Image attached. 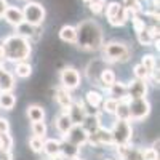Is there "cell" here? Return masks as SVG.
<instances>
[{
  "label": "cell",
  "mask_w": 160,
  "mask_h": 160,
  "mask_svg": "<svg viewBox=\"0 0 160 160\" xmlns=\"http://www.w3.org/2000/svg\"><path fill=\"white\" fill-rule=\"evenodd\" d=\"M77 40L75 43L85 51H96L102 47L104 37L102 28L95 19H85L77 26Z\"/></svg>",
  "instance_id": "cell-1"
},
{
  "label": "cell",
  "mask_w": 160,
  "mask_h": 160,
  "mask_svg": "<svg viewBox=\"0 0 160 160\" xmlns=\"http://www.w3.org/2000/svg\"><path fill=\"white\" fill-rule=\"evenodd\" d=\"M3 53H5V59L11 61V62H19V61H26L31 55V42L29 38L21 37L19 34H13L3 38Z\"/></svg>",
  "instance_id": "cell-2"
},
{
  "label": "cell",
  "mask_w": 160,
  "mask_h": 160,
  "mask_svg": "<svg viewBox=\"0 0 160 160\" xmlns=\"http://www.w3.org/2000/svg\"><path fill=\"white\" fill-rule=\"evenodd\" d=\"M102 50V59L108 61V62H127L131 58V51L130 48L122 43V42H108V43H102L101 47Z\"/></svg>",
  "instance_id": "cell-3"
},
{
  "label": "cell",
  "mask_w": 160,
  "mask_h": 160,
  "mask_svg": "<svg viewBox=\"0 0 160 160\" xmlns=\"http://www.w3.org/2000/svg\"><path fill=\"white\" fill-rule=\"evenodd\" d=\"M104 13L108 18L109 24L114 28H122L127 24V21H130V18L133 16V13H130L128 10H125V7L118 2H111L104 7Z\"/></svg>",
  "instance_id": "cell-4"
},
{
  "label": "cell",
  "mask_w": 160,
  "mask_h": 160,
  "mask_svg": "<svg viewBox=\"0 0 160 160\" xmlns=\"http://www.w3.org/2000/svg\"><path fill=\"white\" fill-rule=\"evenodd\" d=\"M45 16H47V11H45L43 5H40L38 2H31V0L26 2V5L22 8V18L28 24L38 28L45 21Z\"/></svg>",
  "instance_id": "cell-5"
},
{
  "label": "cell",
  "mask_w": 160,
  "mask_h": 160,
  "mask_svg": "<svg viewBox=\"0 0 160 160\" xmlns=\"http://www.w3.org/2000/svg\"><path fill=\"white\" fill-rule=\"evenodd\" d=\"M111 135H112V139H114V144L118 146V144H128L133 138V128H131V123L130 120H122V118H117L115 123L111 130Z\"/></svg>",
  "instance_id": "cell-6"
},
{
  "label": "cell",
  "mask_w": 160,
  "mask_h": 160,
  "mask_svg": "<svg viewBox=\"0 0 160 160\" xmlns=\"http://www.w3.org/2000/svg\"><path fill=\"white\" fill-rule=\"evenodd\" d=\"M128 109H130V120H144L151 114V102L146 98H135L128 101Z\"/></svg>",
  "instance_id": "cell-7"
},
{
  "label": "cell",
  "mask_w": 160,
  "mask_h": 160,
  "mask_svg": "<svg viewBox=\"0 0 160 160\" xmlns=\"http://www.w3.org/2000/svg\"><path fill=\"white\" fill-rule=\"evenodd\" d=\"M88 131L80 125V123H74L71 127V130L66 133V135H62V141L64 142H69L72 146H75V148H80V146H83L88 142Z\"/></svg>",
  "instance_id": "cell-8"
},
{
  "label": "cell",
  "mask_w": 160,
  "mask_h": 160,
  "mask_svg": "<svg viewBox=\"0 0 160 160\" xmlns=\"http://www.w3.org/2000/svg\"><path fill=\"white\" fill-rule=\"evenodd\" d=\"M59 82H61L62 88L72 91V90L80 87V83H82V75H80V72L75 68H64L59 74Z\"/></svg>",
  "instance_id": "cell-9"
},
{
  "label": "cell",
  "mask_w": 160,
  "mask_h": 160,
  "mask_svg": "<svg viewBox=\"0 0 160 160\" xmlns=\"http://www.w3.org/2000/svg\"><path fill=\"white\" fill-rule=\"evenodd\" d=\"M88 142L91 146H114V139L111 135V130H106L102 127H99L93 135L88 136Z\"/></svg>",
  "instance_id": "cell-10"
},
{
  "label": "cell",
  "mask_w": 160,
  "mask_h": 160,
  "mask_svg": "<svg viewBox=\"0 0 160 160\" xmlns=\"http://www.w3.org/2000/svg\"><path fill=\"white\" fill-rule=\"evenodd\" d=\"M148 95V82L146 80H139L135 78L127 85V96L130 99H135V98H146Z\"/></svg>",
  "instance_id": "cell-11"
},
{
  "label": "cell",
  "mask_w": 160,
  "mask_h": 160,
  "mask_svg": "<svg viewBox=\"0 0 160 160\" xmlns=\"http://www.w3.org/2000/svg\"><path fill=\"white\" fill-rule=\"evenodd\" d=\"M117 154L122 160H142V149L131 148L130 144H118Z\"/></svg>",
  "instance_id": "cell-12"
},
{
  "label": "cell",
  "mask_w": 160,
  "mask_h": 160,
  "mask_svg": "<svg viewBox=\"0 0 160 160\" xmlns=\"http://www.w3.org/2000/svg\"><path fill=\"white\" fill-rule=\"evenodd\" d=\"M69 117L74 123H80L82 125L83 118L87 115V111H85V101H77V102H72V106L68 111Z\"/></svg>",
  "instance_id": "cell-13"
},
{
  "label": "cell",
  "mask_w": 160,
  "mask_h": 160,
  "mask_svg": "<svg viewBox=\"0 0 160 160\" xmlns=\"http://www.w3.org/2000/svg\"><path fill=\"white\" fill-rule=\"evenodd\" d=\"M2 18H5V21H7L8 24H11V26H15V28H16V26H19L21 22H24L22 10L18 8V7H11V5L7 7V10H5V13H3Z\"/></svg>",
  "instance_id": "cell-14"
},
{
  "label": "cell",
  "mask_w": 160,
  "mask_h": 160,
  "mask_svg": "<svg viewBox=\"0 0 160 160\" xmlns=\"http://www.w3.org/2000/svg\"><path fill=\"white\" fill-rule=\"evenodd\" d=\"M55 99H56V102L62 108V112H66V114H68L69 108H71L72 102H74V99H72V96H71V91L66 90V88H62V87L55 91Z\"/></svg>",
  "instance_id": "cell-15"
},
{
  "label": "cell",
  "mask_w": 160,
  "mask_h": 160,
  "mask_svg": "<svg viewBox=\"0 0 160 160\" xmlns=\"http://www.w3.org/2000/svg\"><path fill=\"white\" fill-rule=\"evenodd\" d=\"M16 82H15V75L5 68L0 69V91H13Z\"/></svg>",
  "instance_id": "cell-16"
},
{
  "label": "cell",
  "mask_w": 160,
  "mask_h": 160,
  "mask_svg": "<svg viewBox=\"0 0 160 160\" xmlns=\"http://www.w3.org/2000/svg\"><path fill=\"white\" fill-rule=\"evenodd\" d=\"M55 125H56V130L61 133V135H66V133H68V131L71 130V127L74 125V122L71 120L69 114L62 112V114H59V115L56 117V122H55Z\"/></svg>",
  "instance_id": "cell-17"
},
{
  "label": "cell",
  "mask_w": 160,
  "mask_h": 160,
  "mask_svg": "<svg viewBox=\"0 0 160 160\" xmlns=\"http://www.w3.org/2000/svg\"><path fill=\"white\" fill-rule=\"evenodd\" d=\"M108 91H109V95H111V98H115V99H125V98H128L127 96V83H122V82H115L108 88Z\"/></svg>",
  "instance_id": "cell-18"
},
{
  "label": "cell",
  "mask_w": 160,
  "mask_h": 160,
  "mask_svg": "<svg viewBox=\"0 0 160 160\" xmlns=\"http://www.w3.org/2000/svg\"><path fill=\"white\" fill-rule=\"evenodd\" d=\"M42 151L45 152L47 157H53V155L59 154L61 152V141L59 139H53V138L43 139V149Z\"/></svg>",
  "instance_id": "cell-19"
},
{
  "label": "cell",
  "mask_w": 160,
  "mask_h": 160,
  "mask_svg": "<svg viewBox=\"0 0 160 160\" xmlns=\"http://www.w3.org/2000/svg\"><path fill=\"white\" fill-rule=\"evenodd\" d=\"M59 38L62 40V42L66 43H75L77 40V29L74 28V26H62V28L59 29Z\"/></svg>",
  "instance_id": "cell-20"
},
{
  "label": "cell",
  "mask_w": 160,
  "mask_h": 160,
  "mask_svg": "<svg viewBox=\"0 0 160 160\" xmlns=\"http://www.w3.org/2000/svg\"><path fill=\"white\" fill-rule=\"evenodd\" d=\"M16 104V96L11 91H0V109L11 111Z\"/></svg>",
  "instance_id": "cell-21"
},
{
  "label": "cell",
  "mask_w": 160,
  "mask_h": 160,
  "mask_svg": "<svg viewBox=\"0 0 160 160\" xmlns=\"http://www.w3.org/2000/svg\"><path fill=\"white\" fill-rule=\"evenodd\" d=\"M102 95L99 91H95V90H90L87 95H85V104L88 108H93V109H98L101 108V102H102Z\"/></svg>",
  "instance_id": "cell-22"
},
{
  "label": "cell",
  "mask_w": 160,
  "mask_h": 160,
  "mask_svg": "<svg viewBox=\"0 0 160 160\" xmlns=\"http://www.w3.org/2000/svg\"><path fill=\"white\" fill-rule=\"evenodd\" d=\"M26 114H28V118L31 120V122H38V120H43L45 118V111H43L42 106H38V104L28 106Z\"/></svg>",
  "instance_id": "cell-23"
},
{
  "label": "cell",
  "mask_w": 160,
  "mask_h": 160,
  "mask_svg": "<svg viewBox=\"0 0 160 160\" xmlns=\"http://www.w3.org/2000/svg\"><path fill=\"white\" fill-rule=\"evenodd\" d=\"M32 74V66L28 61H19L15 62V75L19 78H28Z\"/></svg>",
  "instance_id": "cell-24"
},
{
  "label": "cell",
  "mask_w": 160,
  "mask_h": 160,
  "mask_svg": "<svg viewBox=\"0 0 160 160\" xmlns=\"http://www.w3.org/2000/svg\"><path fill=\"white\" fill-rule=\"evenodd\" d=\"M115 82V74L112 69H108V68H102L101 69V74H99V83L104 87V88H109L112 83Z\"/></svg>",
  "instance_id": "cell-25"
},
{
  "label": "cell",
  "mask_w": 160,
  "mask_h": 160,
  "mask_svg": "<svg viewBox=\"0 0 160 160\" xmlns=\"http://www.w3.org/2000/svg\"><path fill=\"white\" fill-rule=\"evenodd\" d=\"M128 101L130 98H125V99H120L118 104H117V109H115V115L117 118H122V120H130V109H128Z\"/></svg>",
  "instance_id": "cell-26"
},
{
  "label": "cell",
  "mask_w": 160,
  "mask_h": 160,
  "mask_svg": "<svg viewBox=\"0 0 160 160\" xmlns=\"http://www.w3.org/2000/svg\"><path fill=\"white\" fill-rule=\"evenodd\" d=\"M16 29H18V34L21 35V37H26V38H32V37H35V26H31V24H28V22H21L19 26H16Z\"/></svg>",
  "instance_id": "cell-27"
},
{
  "label": "cell",
  "mask_w": 160,
  "mask_h": 160,
  "mask_svg": "<svg viewBox=\"0 0 160 160\" xmlns=\"http://www.w3.org/2000/svg\"><path fill=\"white\" fill-rule=\"evenodd\" d=\"M31 130H32V135L34 136H40V138H45L47 136V131L48 127L43 120H38V122H32L31 123Z\"/></svg>",
  "instance_id": "cell-28"
},
{
  "label": "cell",
  "mask_w": 160,
  "mask_h": 160,
  "mask_svg": "<svg viewBox=\"0 0 160 160\" xmlns=\"http://www.w3.org/2000/svg\"><path fill=\"white\" fill-rule=\"evenodd\" d=\"M122 5L125 7V10H128L133 15H139L142 13V5L141 0H122Z\"/></svg>",
  "instance_id": "cell-29"
},
{
  "label": "cell",
  "mask_w": 160,
  "mask_h": 160,
  "mask_svg": "<svg viewBox=\"0 0 160 160\" xmlns=\"http://www.w3.org/2000/svg\"><path fill=\"white\" fill-rule=\"evenodd\" d=\"M87 5H88V8L93 15H102L104 7H106V0H90Z\"/></svg>",
  "instance_id": "cell-30"
},
{
  "label": "cell",
  "mask_w": 160,
  "mask_h": 160,
  "mask_svg": "<svg viewBox=\"0 0 160 160\" xmlns=\"http://www.w3.org/2000/svg\"><path fill=\"white\" fill-rule=\"evenodd\" d=\"M11 148H13V138L10 131L0 133V151H11Z\"/></svg>",
  "instance_id": "cell-31"
},
{
  "label": "cell",
  "mask_w": 160,
  "mask_h": 160,
  "mask_svg": "<svg viewBox=\"0 0 160 160\" xmlns=\"http://www.w3.org/2000/svg\"><path fill=\"white\" fill-rule=\"evenodd\" d=\"M138 35V42L142 45V47H149L152 42H154V38H152V35L149 34V31H148V26L141 31V32H138L136 34Z\"/></svg>",
  "instance_id": "cell-32"
},
{
  "label": "cell",
  "mask_w": 160,
  "mask_h": 160,
  "mask_svg": "<svg viewBox=\"0 0 160 160\" xmlns=\"http://www.w3.org/2000/svg\"><path fill=\"white\" fill-rule=\"evenodd\" d=\"M117 104H118V99L115 98H108V99H102L101 106H102V111L104 112H108V114H114L115 109H117Z\"/></svg>",
  "instance_id": "cell-33"
},
{
  "label": "cell",
  "mask_w": 160,
  "mask_h": 160,
  "mask_svg": "<svg viewBox=\"0 0 160 160\" xmlns=\"http://www.w3.org/2000/svg\"><path fill=\"white\" fill-rule=\"evenodd\" d=\"M133 72H135V78H139V80H146L148 82L149 80V71L144 68V66L139 62L135 66V69H133Z\"/></svg>",
  "instance_id": "cell-34"
},
{
  "label": "cell",
  "mask_w": 160,
  "mask_h": 160,
  "mask_svg": "<svg viewBox=\"0 0 160 160\" xmlns=\"http://www.w3.org/2000/svg\"><path fill=\"white\" fill-rule=\"evenodd\" d=\"M43 139L45 138H40V136H34L29 139V148L34 151V152H42L43 149Z\"/></svg>",
  "instance_id": "cell-35"
},
{
  "label": "cell",
  "mask_w": 160,
  "mask_h": 160,
  "mask_svg": "<svg viewBox=\"0 0 160 160\" xmlns=\"http://www.w3.org/2000/svg\"><path fill=\"white\" fill-rule=\"evenodd\" d=\"M141 64H142V66H144V68L148 69L149 72H152V71L157 68L155 58H154L152 55H146V56H142V59H141Z\"/></svg>",
  "instance_id": "cell-36"
},
{
  "label": "cell",
  "mask_w": 160,
  "mask_h": 160,
  "mask_svg": "<svg viewBox=\"0 0 160 160\" xmlns=\"http://www.w3.org/2000/svg\"><path fill=\"white\" fill-rule=\"evenodd\" d=\"M131 24H133V29H135V32L138 34V32H141L144 28H146V22H144V19H141L138 15H133L131 18Z\"/></svg>",
  "instance_id": "cell-37"
},
{
  "label": "cell",
  "mask_w": 160,
  "mask_h": 160,
  "mask_svg": "<svg viewBox=\"0 0 160 160\" xmlns=\"http://www.w3.org/2000/svg\"><path fill=\"white\" fill-rule=\"evenodd\" d=\"M142 160H158V151L154 148L142 149Z\"/></svg>",
  "instance_id": "cell-38"
},
{
  "label": "cell",
  "mask_w": 160,
  "mask_h": 160,
  "mask_svg": "<svg viewBox=\"0 0 160 160\" xmlns=\"http://www.w3.org/2000/svg\"><path fill=\"white\" fill-rule=\"evenodd\" d=\"M5 131H10V123L7 118L0 117V133H5Z\"/></svg>",
  "instance_id": "cell-39"
},
{
  "label": "cell",
  "mask_w": 160,
  "mask_h": 160,
  "mask_svg": "<svg viewBox=\"0 0 160 160\" xmlns=\"http://www.w3.org/2000/svg\"><path fill=\"white\" fill-rule=\"evenodd\" d=\"M0 160H13L11 151H0Z\"/></svg>",
  "instance_id": "cell-40"
},
{
  "label": "cell",
  "mask_w": 160,
  "mask_h": 160,
  "mask_svg": "<svg viewBox=\"0 0 160 160\" xmlns=\"http://www.w3.org/2000/svg\"><path fill=\"white\" fill-rule=\"evenodd\" d=\"M148 31H149V34L152 35L154 40L158 38V26H151V28H148Z\"/></svg>",
  "instance_id": "cell-41"
},
{
  "label": "cell",
  "mask_w": 160,
  "mask_h": 160,
  "mask_svg": "<svg viewBox=\"0 0 160 160\" xmlns=\"http://www.w3.org/2000/svg\"><path fill=\"white\" fill-rule=\"evenodd\" d=\"M7 7H8V2H7V0H0V18L3 16V13H5Z\"/></svg>",
  "instance_id": "cell-42"
},
{
  "label": "cell",
  "mask_w": 160,
  "mask_h": 160,
  "mask_svg": "<svg viewBox=\"0 0 160 160\" xmlns=\"http://www.w3.org/2000/svg\"><path fill=\"white\" fill-rule=\"evenodd\" d=\"M51 160H68V157H66L62 152H59V154H56V155H53V157H50Z\"/></svg>",
  "instance_id": "cell-43"
},
{
  "label": "cell",
  "mask_w": 160,
  "mask_h": 160,
  "mask_svg": "<svg viewBox=\"0 0 160 160\" xmlns=\"http://www.w3.org/2000/svg\"><path fill=\"white\" fill-rule=\"evenodd\" d=\"M68 160H83V158H82V157H78V154H75V155L68 157Z\"/></svg>",
  "instance_id": "cell-44"
},
{
  "label": "cell",
  "mask_w": 160,
  "mask_h": 160,
  "mask_svg": "<svg viewBox=\"0 0 160 160\" xmlns=\"http://www.w3.org/2000/svg\"><path fill=\"white\" fill-rule=\"evenodd\" d=\"M0 59H5V53H3V47L0 45Z\"/></svg>",
  "instance_id": "cell-45"
},
{
  "label": "cell",
  "mask_w": 160,
  "mask_h": 160,
  "mask_svg": "<svg viewBox=\"0 0 160 160\" xmlns=\"http://www.w3.org/2000/svg\"><path fill=\"white\" fill-rule=\"evenodd\" d=\"M3 61H5V59H0V69L3 68Z\"/></svg>",
  "instance_id": "cell-46"
},
{
  "label": "cell",
  "mask_w": 160,
  "mask_h": 160,
  "mask_svg": "<svg viewBox=\"0 0 160 160\" xmlns=\"http://www.w3.org/2000/svg\"><path fill=\"white\" fill-rule=\"evenodd\" d=\"M40 160H51L50 157H45V158H40Z\"/></svg>",
  "instance_id": "cell-47"
},
{
  "label": "cell",
  "mask_w": 160,
  "mask_h": 160,
  "mask_svg": "<svg viewBox=\"0 0 160 160\" xmlns=\"http://www.w3.org/2000/svg\"><path fill=\"white\" fill-rule=\"evenodd\" d=\"M82 2H83V3H88V2H90V0H82Z\"/></svg>",
  "instance_id": "cell-48"
},
{
  "label": "cell",
  "mask_w": 160,
  "mask_h": 160,
  "mask_svg": "<svg viewBox=\"0 0 160 160\" xmlns=\"http://www.w3.org/2000/svg\"><path fill=\"white\" fill-rule=\"evenodd\" d=\"M21 2H29V0H21Z\"/></svg>",
  "instance_id": "cell-49"
},
{
  "label": "cell",
  "mask_w": 160,
  "mask_h": 160,
  "mask_svg": "<svg viewBox=\"0 0 160 160\" xmlns=\"http://www.w3.org/2000/svg\"><path fill=\"white\" fill-rule=\"evenodd\" d=\"M104 160H111V158H104Z\"/></svg>",
  "instance_id": "cell-50"
}]
</instances>
